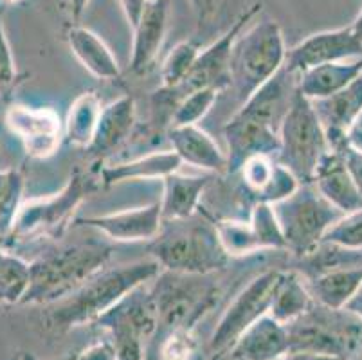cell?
Instances as JSON below:
<instances>
[{
    "instance_id": "cell-42",
    "label": "cell",
    "mask_w": 362,
    "mask_h": 360,
    "mask_svg": "<svg viewBox=\"0 0 362 360\" xmlns=\"http://www.w3.org/2000/svg\"><path fill=\"white\" fill-rule=\"evenodd\" d=\"M189 4H192L193 13L197 16V25L202 31L215 22L223 0H189Z\"/></svg>"
},
{
    "instance_id": "cell-50",
    "label": "cell",
    "mask_w": 362,
    "mask_h": 360,
    "mask_svg": "<svg viewBox=\"0 0 362 360\" xmlns=\"http://www.w3.org/2000/svg\"><path fill=\"white\" fill-rule=\"evenodd\" d=\"M350 28H351V31H354L355 38H357L362 45V9H361V13L357 15V18L354 20V24H351Z\"/></svg>"
},
{
    "instance_id": "cell-29",
    "label": "cell",
    "mask_w": 362,
    "mask_h": 360,
    "mask_svg": "<svg viewBox=\"0 0 362 360\" xmlns=\"http://www.w3.org/2000/svg\"><path fill=\"white\" fill-rule=\"evenodd\" d=\"M103 103L98 92L87 91L81 92L72 101L64 121V141L74 148H85L87 150L92 143L94 132H96L98 121H100Z\"/></svg>"
},
{
    "instance_id": "cell-45",
    "label": "cell",
    "mask_w": 362,
    "mask_h": 360,
    "mask_svg": "<svg viewBox=\"0 0 362 360\" xmlns=\"http://www.w3.org/2000/svg\"><path fill=\"white\" fill-rule=\"evenodd\" d=\"M346 143L350 144L355 150L362 151V112L358 114V117L355 119L351 127L346 132Z\"/></svg>"
},
{
    "instance_id": "cell-37",
    "label": "cell",
    "mask_w": 362,
    "mask_h": 360,
    "mask_svg": "<svg viewBox=\"0 0 362 360\" xmlns=\"http://www.w3.org/2000/svg\"><path fill=\"white\" fill-rule=\"evenodd\" d=\"M220 92L215 88H200V91L189 92L180 98L171 108L170 128L171 127H189L197 124L206 114L211 110Z\"/></svg>"
},
{
    "instance_id": "cell-39",
    "label": "cell",
    "mask_w": 362,
    "mask_h": 360,
    "mask_svg": "<svg viewBox=\"0 0 362 360\" xmlns=\"http://www.w3.org/2000/svg\"><path fill=\"white\" fill-rule=\"evenodd\" d=\"M322 242L335 243L346 249H362V209L342 214L327 231Z\"/></svg>"
},
{
    "instance_id": "cell-31",
    "label": "cell",
    "mask_w": 362,
    "mask_h": 360,
    "mask_svg": "<svg viewBox=\"0 0 362 360\" xmlns=\"http://www.w3.org/2000/svg\"><path fill=\"white\" fill-rule=\"evenodd\" d=\"M298 270L305 279H312L332 270L362 265V249H346L335 243L321 242L310 254L298 260Z\"/></svg>"
},
{
    "instance_id": "cell-41",
    "label": "cell",
    "mask_w": 362,
    "mask_h": 360,
    "mask_svg": "<svg viewBox=\"0 0 362 360\" xmlns=\"http://www.w3.org/2000/svg\"><path fill=\"white\" fill-rule=\"evenodd\" d=\"M328 139V144H330V150L339 151L344 158V164H346L348 173L351 175L354 182L357 184L358 191L362 193V151L355 150L350 144L346 143V134L344 135H330Z\"/></svg>"
},
{
    "instance_id": "cell-30",
    "label": "cell",
    "mask_w": 362,
    "mask_h": 360,
    "mask_svg": "<svg viewBox=\"0 0 362 360\" xmlns=\"http://www.w3.org/2000/svg\"><path fill=\"white\" fill-rule=\"evenodd\" d=\"M362 283V265L332 270L307 279V286L315 303L330 308H344Z\"/></svg>"
},
{
    "instance_id": "cell-20",
    "label": "cell",
    "mask_w": 362,
    "mask_h": 360,
    "mask_svg": "<svg viewBox=\"0 0 362 360\" xmlns=\"http://www.w3.org/2000/svg\"><path fill=\"white\" fill-rule=\"evenodd\" d=\"M168 141L171 144V151H175L182 164L186 163L209 173L227 171L226 151H222L215 139L197 124L168 128Z\"/></svg>"
},
{
    "instance_id": "cell-48",
    "label": "cell",
    "mask_w": 362,
    "mask_h": 360,
    "mask_svg": "<svg viewBox=\"0 0 362 360\" xmlns=\"http://www.w3.org/2000/svg\"><path fill=\"white\" fill-rule=\"evenodd\" d=\"M346 310H350L351 313H355L357 317H361L362 319V283L358 285L357 292L354 294V297H351L350 301H348V305L344 306Z\"/></svg>"
},
{
    "instance_id": "cell-51",
    "label": "cell",
    "mask_w": 362,
    "mask_h": 360,
    "mask_svg": "<svg viewBox=\"0 0 362 360\" xmlns=\"http://www.w3.org/2000/svg\"><path fill=\"white\" fill-rule=\"evenodd\" d=\"M4 2H9V4H15V2H18V0H4Z\"/></svg>"
},
{
    "instance_id": "cell-14",
    "label": "cell",
    "mask_w": 362,
    "mask_h": 360,
    "mask_svg": "<svg viewBox=\"0 0 362 360\" xmlns=\"http://www.w3.org/2000/svg\"><path fill=\"white\" fill-rule=\"evenodd\" d=\"M362 58V45L355 38L351 28H339L334 31L314 33L287 51L285 67L294 74L314 69L317 65Z\"/></svg>"
},
{
    "instance_id": "cell-17",
    "label": "cell",
    "mask_w": 362,
    "mask_h": 360,
    "mask_svg": "<svg viewBox=\"0 0 362 360\" xmlns=\"http://www.w3.org/2000/svg\"><path fill=\"white\" fill-rule=\"evenodd\" d=\"M76 223L100 231L116 242H151L163 226L160 204L153 202L117 213L76 218Z\"/></svg>"
},
{
    "instance_id": "cell-25",
    "label": "cell",
    "mask_w": 362,
    "mask_h": 360,
    "mask_svg": "<svg viewBox=\"0 0 362 360\" xmlns=\"http://www.w3.org/2000/svg\"><path fill=\"white\" fill-rule=\"evenodd\" d=\"M180 166H182V161L177 157L175 151H156V153H148L128 163L105 166L98 178L103 187L130 182V180H156V178L163 180L168 175L177 173Z\"/></svg>"
},
{
    "instance_id": "cell-13",
    "label": "cell",
    "mask_w": 362,
    "mask_h": 360,
    "mask_svg": "<svg viewBox=\"0 0 362 360\" xmlns=\"http://www.w3.org/2000/svg\"><path fill=\"white\" fill-rule=\"evenodd\" d=\"M4 119L9 130L22 141L29 157H52L64 143V123L52 108L15 103L6 110Z\"/></svg>"
},
{
    "instance_id": "cell-24",
    "label": "cell",
    "mask_w": 362,
    "mask_h": 360,
    "mask_svg": "<svg viewBox=\"0 0 362 360\" xmlns=\"http://www.w3.org/2000/svg\"><path fill=\"white\" fill-rule=\"evenodd\" d=\"M136 124V101L132 95H123L103 107L98 121L96 132L87 148L92 155L105 157L116 151L130 137L132 128Z\"/></svg>"
},
{
    "instance_id": "cell-19",
    "label": "cell",
    "mask_w": 362,
    "mask_h": 360,
    "mask_svg": "<svg viewBox=\"0 0 362 360\" xmlns=\"http://www.w3.org/2000/svg\"><path fill=\"white\" fill-rule=\"evenodd\" d=\"M312 184L342 214L362 209V193L348 173L344 158L339 151L330 150L322 155Z\"/></svg>"
},
{
    "instance_id": "cell-23",
    "label": "cell",
    "mask_w": 362,
    "mask_h": 360,
    "mask_svg": "<svg viewBox=\"0 0 362 360\" xmlns=\"http://www.w3.org/2000/svg\"><path fill=\"white\" fill-rule=\"evenodd\" d=\"M243 360H279L291 352L287 326L272 315H263L231 346Z\"/></svg>"
},
{
    "instance_id": "cell-28",
    "label": "cell",
    "mask_w": 362,
    "mask_h": 360,
    "mask_svg": "<svg viewBox=\"0 0 362 360\" xmlns=\"http://www.w3.org/2000/svg\"><path fill=\"white\" fill-rule=\"evenodd\" d=\"M312 303L314 299L307 286V279L296 269L281 270L274 296H272L269 315L274 317L281 325H288L301 313L307 312Z\"/></svg>"
},
{
    "instance_id": "cell-11",
    "label": "cell",
    "mask_w": 362,
    "mask_h": 360,
    "mask_svg": "<svg viewBox=\"0 0 362 360\" xmlns=\"http://www.w3.org/2000/svg\"><path fill=\"white\" fill-rule=\"evenodd\" d=\"M259 11H262V4H252L251 8L245 9L235 20V24L227 29L218 40H215L213 44H209L206 49L200 51L192 72L187 74V78L184 79V83L179 88L171 92L160 91V95H166L168 107L173 108L180 98H184L189 92L200 91V88H215L218 92L229 88V85H231L229 64H231L233 44L240 36V33L249 25V22L256 18Z\"/></svg>"
},
{
    "instance_id": "cell-12",
    "label": "cell",
    "mask_w": 362,
    "mask_h": 360,
    "mask_svg": "<svg viewBox=\"0 0 362 360\" xmlns=\"http://www.w3.org/2000/svg\"><path fill=\"white\" fill-rule=\"evenodd\" d=\"M281 270H267L256 276L227 306L209 342L211 353L231 348L238 337L269 313Z\"/></svg>"
},
{
    "instance_id": "cell-49",
    "label": "cell",
    "mask_w": 362,
    "mask_h": 360,
    "mask_svg": "<svg viewBox=\"0 0 362 360\" xmlns=\"http://www.w3.org/2000/svg\"><path fill=\"white\" fill-rule=\"evenodd\" d=\"M209 360H243V359L233 348H226V349H220V352L211 353Z\"/></svg>"
},
{
    "instance_id": "cell-18",
    "label": "cell",
    "mask_w": 362,
    "mask_h": 360,
    "mask_svg": "<svg viewBox=\"0 0 362 360\" xmlns=\"http://www.w3.org/2000/svg\"><path fill=\"white\" fill-rule=\"evenodd\" d=\"M170 16V0H150L137 24L132 28L130 69L136 74H144L156 62L164 44Z\"/></svg>"
},
{
    "instance_id": "cell-6",
    "label": "cell",
    "mask_w": 362,
    "mask_h": 360,
    "mask_svg": "<svg viewBox=\"0 0 362 360\" xmlns=\"http://www.w3.org/2000/svg\"><path fill=\"white\" fill-rule=\"evenodd\" d=\"M213 276V274H211ZM211 276L160 270L150 286L157 308L156 337L173 330H195L218 301V286ZM153 337V339H156Z\"/></svg>"
},
{
    "instance_id": "cell-5",
    "label": "cell",
    "mask_w": 362,
    "mask_h": 360,
    "mask_svg": "<svg viewBox=\"0 0 362 360\" xmlns=\"http://www.w3.org/2000/svg\"><path fill=\"white\" fill-rule=\"evenodd\" d=\"M285 326L291 352L342 360L362 355V319L346 308H330L314 301L307 312Z\"/></svg>"
},
{
    "instance_id": "cell-38",
    "label": "cell",
    "mask_w": 362,
    "mask_h": 360,
    "mask_svg": "<svg viewBox=\"0 0 362 360\" xmlns=\"http://www.w3.org/2000/svg\"><path fill=\"white\" fill-rule=\"evenodd\" d=\"M259 252L263 250H287V243L283 238L281 227L278 223L274 209L271 204H255L249 216Z\"/></svg>"
},
{
    "instance_id": "cell-1",
    "label": "cell",
    "mask_w": 362,
    "mask_h": 360,
    "mask_svg": "<svg viewBox=\"0 0 362 360\" xmlns=\"http://www.w3.org/2000/svg\"><path fill=\"white\" fill-rule=\"evenodd\" d=\"M160 270L163 269L153 257L117 267H103L62 301L49 305L45 317L47 328L56 333H65L80 326L94 325L98 317L121 301L128 292L153 281Z\"/></svg>"
},
{
    "instance_id": "cell-7",
    "label": "cell",
    "mask_w": 362,
    "mask_h": 360,
    "mask_svg": "<svg viewBox=\"0 0 362 360\" xmlns=\"http://www.w3.org/2000/svg\"><path fill=\"white\" fill-rule=\"evenodd\" d=\"M330 151L327 132L319 121L310 99L296 92L287 115L279 127L278 163L287 168L301 184H312L322 155Z\"/></svg>"
},
{
    "instance_id": "cell-15",
    "label": "cell",
    "mask_w": 362,
    "mask_h": 360,
    "mask_svg": "<svg viewBox=\"0 0 362 360\" xmlns=\"http://www.w3.org/2000/svg\"><path fill=\"white\" fill-rule=\"evenodd\" d=\"M236 175L240 177L242 194L255 204H274L291 197L301 182L278 163L276 157L258 155L242 164Z\"/></svg>"
},
{
    "instance_id": "cell-34",
    "label": "cell",
    "mask_w": 362,
    "mask_h": 360,
    "mask_svg": "<svg viewBox=\"0 0 362 360\" xmlns=\"http://www.w3.org/2000/svg\"><path fill=\"white\" fill-rule=\"evenodd\" d=\"M216 234H218L220 245L223 252L233 257L251 256V254L259 252L258 242H256L252 227L249 220H238V218H227L215 222Z\"/></svg>"
},
{
    "instance_id": "cell-40",
    "label": "cell",
    "mask_w": 362,
    "mask_h": 360,
    "mask_svg": "<svg viewBox=\"0 0 362 360\" xmlns=\"http://www.w3.org/2000/svg\"><path fill=\"white\" fill-rule=\"evenodd\" d=\"M16 83V67L15 58H13L11 47H9L8 36L4 29V18L0 11V95L11 94L13 87Z\"/></svg>"
},
{
    "instance_id": "cell-10",
    "label": "cell",
    "mask_w": 362,
    "mask_h": 360,
    "mask_svg": "<svg viewBox=\"0 0 362 360\" xmlns=\"http://www.w3.org/2000/svg\"><path fill=\"white\" fill-rule=\"evenodd\" d=\"M98 187H101L100 178L78 168L72 171L58 193L33 198L22 204L13 223L11 234L21 240L42 234L58 238L69 226L76 209Z\"/></svg>"
},
{
    "instance_id": "cell-4",
    "label": "cell",
    "mask_w": 362,
    "mask_h": 360,
    "mask_svg": "<svg viewBox=\"0 0 362 360\" xmlns=\"http://www.w3.org/2000/svg\"><path fill=\"white\" fill-rule=\"evenodd\" d=\"M287 62V45L281 25L271 18L255 20L243 29L231 49V85L236 98L245 101L263 83L278 74Z\"/></svg>"
},
{
    "instance_id": "cell-44",
    "label": "cell",
    "mask_w": 362,
    "mask_h": 360,
    "mask_svg": "<svg viewBox=\"0 0 362 360\" xmlns=\"http://www.w3.org/2000/svg\"><path fill=\"white\" fill-rule=\"evenodd\" d=\"M117 2H119L121 11H123L124 18H127L128 25L134 28V25L137 24V20L141 18V15H143L144 8H146V4L150 0H117Z\"/></svg>"
},
{
    "instance_id": "cell-52",
    "label": "cell",
    "mask_w": 362,
    "mask_h": 360,
    "mask_svg": "<svg viewBox=\"0 0 362 360\" xmlns=\"http://www.w3.org/2000/svg\"><path fill=\"white\" fill-rule=\"evenodd\" d=\"M350 360H362V355H358V356H355V359H350Z\"/></svg>"
},
{
    "instance_id": "cell-46",
    "label": "cell",
    "mask_w": 362,
    "mask_h": 360,
    "mask_svg": "<svg viewBox=\"0 0 362 360\" xmlns=\"http://www.w3.org/2000/svg\"><path fill=\"white\" fill-rule=\"evenodd\" d=\"M279 360H342L337 356L319 355V353H308V352H288L287 355L281 356Z\"/></svg>"
},
{
    "instance_id": "cell-16",
    "label": "cell",
    "mask_w": 362,
    "mask_h": 360,
    "mask_svg": "<svg viewBox=\"0 0 362 360\" xmlns=\"http://www.w3.org/2000/svg\"><path fill=\"white\" fill-rule=\"evenodd\" d=\"M227 143V171L236 175L245 161L258 155L276 157L279 151V130L236 112L223 127Z\"/></svg>"
},
{
    "instance_id": "cell-2",
    "label": "cell",
    "mask_w": 362,
    "mask_h": 360,
    "mask_svg": "<svg viewBox=\"0 0 362 360\" xmlns=\"http://www.w3.org/2000/svg\"><path fill=\"white\" fill-rule=\"evenodd\" d=\"M112 250L107 243L81 242L40 254L29 263V285L21 305L49 306L62 301L107 267Z\"/></svg>"
},
{
    "instance_id": "cell-47",
    "label": "cell",
    "mask_w": 362,
    "mask_h": 360,
    "mask_svg": "<svg viewBox=\"0 0 362 360\" xmlns=\"http://www.w3.org/2000/svg\"><path fill=\"white\" fill-rule=\"evenodd\" d=\"M88 4H90V0H69V11H71L72 20H80L87 11Z\"/></svg>"
},
{
    "instance_id": "cell-9",
    "label": "cell",
    "mask_w": 362,
    "mask_h": 360,
    "mask_svg": "<svg viewBox=\"0 0 362 360\" xmlns=\"http://www.w3.org/2000/svg\"><path fill=\"white\" fill-rule=\"evenodd\" d=\"M110 333L117 360H146L156 337L157 308L150 286L141 285L128 292L94 323Z\"/></svg>"
},
{
    "instance_id": "cell-21",
    "label": "cell",
    "mask_w": 362,
    "mask_h": 360,
    "mask_svg": "<svg viewBox=\"0 0 362 360\" xmlns=\"http://www.w3.org/2000/svg\"><path fill=\"white\" fill-rule=\"evenodd\" d=\"M65 38H67L69 49L80 62L81 67L90 72L94 78L105 79V81L121 79V69L116 56L112 54L110 47L105 44L101 36L83 25L72 24L67 28Z\"/></svg>"
},
{
    "instance_id": "cell-26",
    "label": "cell",
    "mask_w": 362,
    "mask_h": 360,
    "mask_svg": "<svg viewBox=\"0 0 362 360\" xmlns=\"http://www.w3.org/2000/svg\"><path fill=\"white\" fill-rule=\"evenodd\" d=\"M362 74V58L317 65L298 74V87L310 101L330 98Z\"/></svg>"
},
{
    "instance_id": "cell-43",
    "label": "cell",
    "mask_w": 362,
    "mask_h": 360,
    "mask_svg": "<svg viewBox=\"0 0 362 360\" xmlns=\"http://www.w3.org/2000/svg\"><path fill=\"white\" fill-rule=\"evenodd\" d=\"M74 360H117L112 341H98L85 348Z\"/></svg>"
},
{
    "instance_id": "cell-33",
    "label": "cell",
    "mask_w": 362,
    "mask_h": 360,
    "mask_svg": "<svg viewBox=\"0 0 362 360\" xmlns=\"http://www.w3.org/2000/svg\"><path fill=\"white\" fill-rule=\"evenodd\" d=\"M29 285V263L0 249V303L21 305Z\"/></svg>"
},
{
    "instance_id": "cell-27",
    "label": "cell",
    "mask_w": 362,
    "mask_h": 360,
    "mask_svg": "<svg viewBox=\"0 0 362 360\" xmlns=\"http://www.w3.org/2000/svg\"><path fill=\"white\" fill-rule=\"evenodd\" d=\"M327 137L344 135L362 112V74L334 95L312 101Z\"/></svg>"
},
{
    "instance_id": "cell-32",
    "label": "cell",
    "mask_w": 362,
    "mask_h": 360,
    "mask_svg": "<svg viewBox=\"0 0 362 360\" xmlns=\"http://www.w3.org/2000/svg\"><path fill=\"white\" fill-rule=\"evenodd\" d=\"M200 54V45L193 40L179 42L168 52L160 69V91L171 92L184 83V79L192 72L197 58Z\"/></svg>"
},
{
    "instance_id": "cell-36",
    "label": "cell",
    "mask_w": 362,
    "mask_h": 360,
    "mask_svg": "<svg viewBox=\"0 0 362 360\" xmlns=\"http://www.w3.org/2000/svg\"><path fill=\"white\" fill-rule=\"evenodd\" d=\"M24 177L18 170L0 171V236L11 234L13 223L22 206Z\"/></svg>"
},
{
    "instance_id": "cell-8",
    "label": "cell",
    "mask_w": 362,
    "mask_h": 360,
    "mask_svg": "<svg viewBox=\"0 0 362 360\" xmlns=\"http://www.w3.org/2000/svg\"><path fill=\"white\" fill-rule=\"evenodd\" d=\"M287 250L296 257L310 254L342 213L322 197L314 184H301L291 197L272 206Z\"/></svg>"
},
{
    "instance_id": "cell-3",
    "label": "cell",
    "mask_w": 362,
    "mask_h": 360,
    "mask_svg": "<svg viewBox=\"0 0 362 360\" xmlns=\"http://www.w3.org/2000/svg\"><path fill=\"white\" fill-rule=\"evenodd\" d=\"M150 257L168 272L211 276L229 263L216 234L215 222L195 213L186 220L163 222L151 240Z\"/></svg>"
},
{
    "instance_id": "cell-22",
    "label": "cell",
    "mask_w": 362,
    "mask_h": 360,
    "mask_svg": "<svg viewBox=\"0 0 362 360\" xmlns=\"http://www.w3.org/2000/svg\"><path fill=\"white\" fill-rule=\"evenodd\" d=\"M211 175H182L171 173L163 178V200L160 216L163 222L186 220L199 213L200 200L206 187L211 182Z\"/></svg>"
},
{
    "instance_id": "cell-35",
    "label": "cell",
    "mask_w": 362,
    "mask_h": 360,
    "mask_svg": "<svg viewBox=\"0 0 362 360\" xmlns=\"http://www.w3.org/2000/svg\"><path fill=\"white\" fill-rule=\"evenodd\" d=\"M197 355L195 330H173L151 341L146 360H193Z\"/></svg>"
}]
</instances>
